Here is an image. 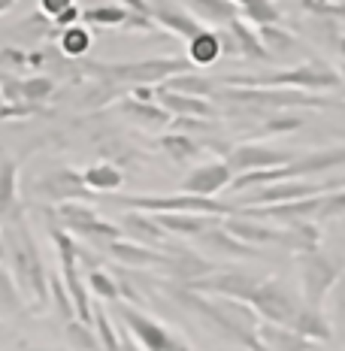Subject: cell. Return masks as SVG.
Masks as SVG:
<instances>
[{
  "label": "cell",
  "mask_w": 345,
  "mask_h": 351,
  "mask_svg": "<svg viewBox=\"0 0 345 351\" xmlns=\"http://www.w3.org/2000/svg\"><path fill=\"white\" fill-rule=\"evenodd\" d=\"M170 294L179 300L185 309H191L194 315H200L209 327H215L222 336H230L233 342L252 348V351H263L261 339H258V327L261 318L254 315V309L248 303H239V300H224V297H206L197 294V291L188 288H170Z\"/></svg>",
  "instance_id": "obj_1"
},
{
  "label": "cell",
  "mask_w": 345,
  "mask_h": 351,
  "mask_svg": "<svg viewBox=\"0 0 345 351\" xmlns=\"http://www.w3.org/2000/svg\"><path fill=\"white\" fill-rule=\"evenodd\" d=\"M3 254L12 267V279L25 297V306L43 309L49 303V276L43 267L40 248H36L31 230L19 212L3 221Z\"/></svg>",
  "instance_id": "obj_2"
},
{
  "label": "cell",
  "mask_w": 345,
  "mask_h": 351,
  "mask_svg": "<svg viewBox=\"0 0 345 351\" xmlns=\"http://www.w3.org/2000/svg\"><path fill=\"white\" fill-rule=\"evenodd\" d=\"M224 230L242 239L246 245H278L294 254L321 248V230L312 221H254V218L227 215Z\"/></svg>",
  "instance_id": "obj_3"
},
{
  "label": "cell",
  "mask_w": 345,
  "mask_h": 351,
  "mask_svg": "<svg viewBox=\"0 0 345 351\" xmlns=\"http://www.w3.org/2000/svg\"><path fill=\"white\" fill-rule=\"evenodd\" d=\"M224 88H297V91H333L342 85V73L324 61H303L273 73H233L222 79Z\"/></svg>",
  "instance_id": "obj_4"
},
{
  "label": "cell",
  "mask_w": 345,
  "mask_h": 351,
  "mask_svg": "<svg viewBox=\"0 0 345 351\" xmlns=\"http://www.w3.org/2000/svg\"><path fill=\"white\" fill-rule=\"evenodd\" d=\"M194 64L188 58H145V61H121V64H82L85 76H94L106 85H164L167 79L191 73Z\"/></svg>",
  "instance_id": "obj_5"
},
{
  "label": "cell",
  "mask_w": 345,
  "mask_h": 351,
  "mask_svg": "<svg viewBox=\"0 0 345 351\" xmlns=\"http://www.w3.org/2000/svg\"><path fill=\"white\" fill-rule=\"evenodd\" d=\"M215 97L230 109H252V112H278V109H324L330 100L297 88H224Z\"/></svg>",
  "instance_id": "obj_6"
},
{
  "label": "cell",
  "mask_w": 345,
  "mask_h": 351,
  "mask_svg": "<svg viewBox=\"0 0 345 351\" xmlns=\"http://www.w3.org/2000/svg\"><path fill=\"white\" fill-rule=\"evenodd\" d=\"M119 206L134 209V212H152V215H160V212H170V215H218L227 218L233 215V206L215 200V197H197V194H167V197H119Z\"/></svg>",
  "instance_id": "obj_7"
},
{
  "label": "cell",
  "mask_w": 345,
  "mask_h": 351,
  "mask_svg": "<svg viewBox=\"0 0 345 351\" xmlns=\"http://www.w3.org/2000/svg\"><path fill=\"white\" fill-rule=\"evenodd\" d=\"M297 269H300V285H303V303L312 309H321L336 282H340L345 263L324 254L321 248L306 254H297Z\"/></svg>",
  "instance_id": "obj_8"
},
{
  "label": "cell",
  "mask_w": 345,
  "mask_h": 351,
  "mask_svg": "<svg viewBox=\"0 0 345 351\" xmlns=\"http://www.w3.org/2000/svg\"><path fill=\"white\" fill-rule=\"evenodd\" d=\"M119 318H121L124 330L134 336V342L143 351H191L188 339H182L179 333H173L170 327H164L152 315L139 312L136 306L119 303Z\"/></svg>",
  "instance_id": "obj_9"
},
{
  "label": "cell",
  "mask_w": 345,
  "mask_h": 351,
  "mask_svg": "<svg viewBox=\"0 0 345 351\" xmlns=\"http://www.w3.org/2000/svg\"><path fill=\"white\" fill-rule=\"evenodd\" d=\"M55 221L61 230L73 233V237H82V239H91V243H115L121 239V228L112 221H104L97 215V209L88 206L82 200H70V203H61L55 209Z\"/></svg>",
  "instance_id": "obj_10"
},
{
  "label": "cell",
  "mask_w": 345,
  "mask_h": 351,
  "mask_svg": "<svg viewBox=\"0 0 345 351\" xmlns=\"http://www.w3.org/2000/svg\"><path fill=\"white\" fill-rule=\"evenodd\" d=\"M248 306L254 309V315L263 318L267 324L291 327V321L300 312V300L291 294V288L278 279H261L258 291L252 294Z\"/></svg>",
  "instance_id": "obj_11"
},
{
  "label": "cell",
  "mask_w": 345,
  "mask_h": 351,
  "mask_svg": "<svg viewBox=\"0 0 345 351\" xmlns=\"http://www.w3.org/2000/svg\"><path fill=\"white\" fill-rule=\"evenodd\" d=\"M261 279L258 276H248V273H237V269H215V273L203 276L197 282H188L182 288L197 291V294H206V297H224V300H239V303H248L252 294L258 291Z\"/></svg>",
  "instance_id": "obj_12"
},
{
  "label": "cell",
  "mask_w": 345,
  "mask_h": 351,
  "mask_svg": "<svg viewBox=\"0 0 345 351\" xmlns=\"http://www.w3.org/2000/svg\"><path fill=\"white\" fill-rule=\"evenodd\" d=\"M330 191V185H315V182L303 179H291V182H276V185H263L252 188V191L239 194V206L242 209H258V206H278V203H294V200H306V197L324 194Z\"/></svg>",
  "instance_id": "obj_13"
},
{
  "label": "cell",
  "mask_w": 345,
  "mask_h": 351,
  "mask_svg": "<svg viewBox=\"0 0 345 351\" xmlns=\"http://www.w3.org/2000/svg\"><path fill=\"white\" fill-rule=\"evenodd\" d=\"M294 155L285 149H273V145H258V143H246L227 155L224 164L237 173H252V170H270V167H285L291 164Z\"/></svg>",
  "instance_id": "obj_14"
},
{
  "label": "cell",
  "mask_w": 345,
  "mask_h": 351,
  "mask_svg": "<svg viewBox=\"0 0 345 351\" xmlns=\"http://www.w3.org/2000/svg\"><path fill=\"white\" fill-rule=\"evenodd\" d=\"M34 191H36V197H43V200H55L58 206L70 203V200H85V197L91 194L82 182V173L70 170V167H61V170L49 173L46 179L36 182Z\"/></svg>",
  "instance_id": "obj_15"
},
{
  "label": "cell",
  "mask_w": 345,
  "mask_h": 351,
  "mask_svg": "<svg viewBox=\"0 0 345 351\" xmlns=\"http://www.w3.org/2000/svg\"><path fill=\"white\" fill-rule=\"evenodd\" d=\"M230 182H233V170L224 164V160H206V164L194 167V170L185 176L182 188H185V194L215 197L218 191H224Z\"/></svg>",
  "instance_id": "obj_16"
},
{
  "label": "cell",
  "mask_w": 345,
  "mask_h": 351,
  "mask_svg": "<svg viewBox=\"0 0 345 351\" xmlns=\"http://www.w3.org/2000/svg\"><path fill=\"white\" fill-rule=\"evenodd\" d=\"M158 106L164 112H170L173 119H212L215 115V106L209 104L206 97H191V94H179V91H167V88H158L155 94Z\"/></svg>",
  "instance_id": "obj_17"
},
{
  "label": "cell",
  "mask_w": 345,
  "mask_h": 351,
  "mask_svg": "<svg viewBox=\"0 0 345 351\" xmlns=\"http://www.w3.org/2000/svg\"><path fill=\"white\" fill-rule=\"evenodd\" d=\"M106 252L119 263H124V267H139V269H164L167 267V252L130 243V239H115V243L106 245Z\"/></svg>",
  "instance_id": "obj_18"
},
{
  "label": "cell",
  "mask_w": 345,
  "mask_h": 351,
  "mask_svg": "<svg viewBox=\"0 0 345 351\" xmlns=\"http://www.w3.org/2000/svg\"><path fill=\"white\" fill-rule=\"evenodd\" d=\"M121 233H128L130 243L167 252V230L155 221V215H145V212H128V215L121 218Z\"/></svg>",
  "instance_id": "obj_19"
},
{
  "label": "cell",
  "mask_w": 345,
  "mask_h": 351,
  "mask_svg": "<svg viewBox=\"0 0 345 351\" xmlns=\"http://www.w3.org/2000/svg\"><path fill=\"white\" fill-rule=\"evenodd\" d=\"M152 21L160 27H167L173 36H179V40H194L197 34L203 31V25L191 16L188 10H182V6H173V3H152Z\"/></svg>",
  "instance_id": "obj_20"
},
{
  "label": "cell",
  "mask_w": 345,
  "mask_h": 351,
  "mask_svg": "<svg viewBox=\"0 0 345 351\" xmlns=\"http://www.w3.org/2000/svg\"><path fill=\"white\" fill-rule=\"evenodd\" d=\"M185 3V10L194 16L197 21H206L218 31V27H230L237 19H242L239 6L233 3V0H182Z\"/></svg>",
  "instance_id": "obj_21"
},
{
  "label": "cell",
  "mask_w": 345,
  "mask_h": 351,
  "mask_svg": "<svg viewBox=\"0 0 345 351\" xmlns=\"http://www.w3.org/2000/svg\"><path fill=\"white\" fill-rule=\"evenodd\" d=\"M197 243L206 248L209 254H215V258H227V261H237V258H252L254 248L246 245L242 239H237L233 233L224 230V221L218 224V228H209L203 230L200 237H197Z\"/></svg>",
  "instance_id": "obj_22"
},
{
  "label": "cell",
  "mask_w": 345,
  "mask_h": 351,
  "mask_svg": "<svg viewBox=\"0 0 345 351\" xmlns=\"http://www.w3.org/2000/svg\"><path fill=\"white\" fill-rule=\"evenodd\" d=\"M258 339H261L263 351H318V342L303 339V336L294 333L291 327L267 324V321H261V327H258Z\"/></svg>",
  "instance_id": "obj_23"
},
{
  "label": "cell",
  "mask_w": 345,
  "mask_h": 351,
  "mask_svg": "<svg viewBox=\"0 0 345 351\" xmlns=\"http://www.w3.org/2000/svg\"><path fill=\"white\" fill-rule=\"evenodd\" d=\"M155 221H158L167 233L197 239L203 230L218 228V224H222L224 218H218V215H185V212H179V215H170V212H160V215H155Z\"/></svg>",
  "instance_id": "obj_24"
},
{
  "label": "cell",
  "mask_w": 345,
  "mask_h": 351,
  "mask_svg": "<svg viewBox=\"0 0 345 351\" xmlns=\"http://www.w3.org/2000/svg\"><path fill=\"white\" fill-rule=\"evenodd\" d=\"M119 109L134 124H139V128H145V130H160V128H167V124H173V115L164 112V109L158 106V100L155 104H143V100L124 97L119 104Z\"/></svg>",
  "instance_id": "obj_25"
},
{
  "label": "cell",
  "mask_w": 345,
  "mask_h": 351,
  "mask_svg": "<svg viewBox=\"0 0 345 351\" xmlns=\"http://www.w3.org/2000/svg\"><path fill=\"white\" fill-rule=\"evenodd\" d=\"M19 209V167L12 158H0V221L12 218Z\"/></svg>",
  "instance_id": "obj_26"
},
{
  "label": "cell",
  "mask_w": 345,
  "mask_h": 351,
  "mask_svg": "<svg viewBox=\"0 0 345 351\" xmlns=\"http://www.w3.org/2000/svg\"><path fill=\"white\" fill-rule=\"evenodd\" d=\"M258 36H261L263 49L270 52L273 61H285V58H291V55L300 52V40L291 31H285L282 25H261Z\"/></svg>",
  "instance_id": "obj_27"
},
{
  "label": "cell",
  "mask_w": 345,
  "mask_h": 351,
  "mask_svg": "<svg viewBox=\"0 0 345 351\" xmlns=\"http://www.w3.org/2000/svg\"><path fill=\"white\" fill-rule=\"evenodd\" d=\"M291 330L300 333L303 339L309 342H327L330 339V321L324 318V312L321 309H312V306H300L297 318L291 321Z\"/></svg>",
  "instance_id": "obj_28"
},
{
  "label": "cell",
  "mask_w": 345,
  "mask_h": 351,
  "mask_svg": "<svg viewBox=\"0 0 345 351\" xmlns=\"http://www.w3.org/2000/svg\"><path fill=\"white\" fill-rule=\"evenodd\" d=\"M227 31L233 34V40H237V49H239V58H248V61H258V64H267V61H273L270 58V52L263 49V43H261V36L258 31H254L248 21H242L237 19Z\"/></svg>",
  "instance_id": "obj_29"
},
{
  "label": "cell",
  "mask_w": 345,
  "mask_h": 351,
  "mask_svg": "<svg viewBox=\"0 0 345 351\" xmlns=\"http://www.w3.org/2000/svg\"><path fill=\"white\" fill-rule=\"evenodd\" d=\"M82 182L88 191H100V194H112L119 191L124 185V173L119 170L115 164H106V160H100V164H91L88 170L82 173Z\"/></svg>",
  "instance_id": "obj_30"
},
{
  "label": "cell",
  "mask_w": 345,
  "mask_h": 351,
  "mask_svg": "<svg viewBox=\"0 0 345 351\" xmlns=\"http://www.w3.org/2000/svg\"><path fill=\"white\" fill-rule=\"evenodd\" d=\"M218 58H222V40H218L215 31H206V27H203V31L188 43V61L194 64V67H209V64H215Z\"/></svg>",
  "instance_id": "obj_31"
},
{
  "label": "cell",
  "mask_w": 345,
  "mask_h": 351,
  "mask_svg": "<svg viewBox=\"0 0 345 351\" xmlns=\"http://www.w3.org/2000/svg\"><path fill=\"white\" fill-rule=\"evenodd\" d=\"M158 145L167 158L176 160V164H191V160H197L203 155V145L197 140H191L188 134H164L158 140Z\"/></svg>",
  "instance_id": "obj_32"
},
{
  "label": "cell",
  "mask_w": 345,
  "mask_h": 351,
  "mask_svg": "<svg viewBox=\"0 0 345 351\" xmlns=\"http://www.w3.org/2000/svg\"><path fill=\"white\" fill-rule=\"evenodd\" d=\"M91 43H94V36L82 21H76V25L58 31V46H61V52L67 58H85L88 52H91Z\"/></svg>",
  "instance_id": "obj_33"
},
{
  "label": "cell",
  "mask_w": 345,
  "mask_h": 351,
  "mask_svg": "<svg viewBox=\"0 0 345 351\" xmlns=\"http://www.w3.org/2000/svg\"><path fill=\"white\" fill-rule=\"evenodd\" d=\"M158 88H167V91H179V94H191V97H209V94H215V82L206 79L203 73H182V76H173L167 79L164 85Z\"/></svg>",
  "instance_id": "obj_34"
},
{
  "label": "cell",
  "mask_w": 345,
  "mask_h": 351,
  "mask_svg": "<svg viewBox=\"0 0 345 351\" xmlns=\"http://www.w3.org/2000/svg\"><path fill=\"white\" fill-rule=\"evenodd\" d=\"M25 309V297H21L12 273L0 263V318H12Z\"/></svg>",
  "instance_id": "obj_35"
},
{
  "label": "cell",
  "mask_w": 345,
  "mask_h": 351,
  "mask_svg": "<svg viewBox=\"0 0 345 351\" xmlns=\"http://www.w3.org/2000/svg\"><path fill=\"white\" fill-rule=\"evenodd\" d=\"M239 6L242 19L254 21V25H278L282 21V10L273 3V0H233Z\"/></svg>",
  "instance_id": "obj_36"
},
{
  "label": "cell",
  "mask_w": 345,
  "mask_h": 351,
  "mask_svg": "<svg viewBox=\"0 0 345 351\" xmlns=\"http://www.w3.org/2000/svg\"><path fill=\"white\" fill-rule=\"evenodd\" d=\"M128 16L130 12L124 6H88L82 10V25H97V27H124L128 25Z\"/></svg>",
  "instance_id": "obj_37"
},
{
  "label": "cell",
  "mask_w": 345,
  "mask_h": 351,
  "mask_svg": "<svg viewBox=\"0 0 345 351\" xmlns=\"http://www.w3.org/2000/svg\"><path fill=\"white\" fill-rule=\"evenodd\" d=\"M85 285H88V294L106 300V303H119V300H121L119 279H112V276H109L106 269H97V267H94L91 273L85 276Z\"/></svg>",
  "instance_id": "obj_38"
},
{
  "label": "cell",
  "mask_w": 345,
  "mask_h": 351,
  "mask_svg": "<svg viewBox=\"0 0 345 351\" xmlns=\"http://www.w3.org/2000/svg\"><path fill=\"white\" fill-rule=\"evenodd\" d=\"M19 91H21V104L46 106V100L55 94V82L49 76H27V79H21Z\"/></svg>",
  "instance_id": "obj_39"
},
{
  "label": "cell",
  "mask_w": 345,
  "mask_h": 351,
  "mask_svg": "<svg viewBox=\"0 0 345 351\" xmlns=\"http://www.w3.org/2000/svg\"><path fill=\"white\" fill-rule=\"evenodd\" d=\"M91 327L94 333H97V342L104 351H119V330L112 327V321H109L106 309L104 306H91Z\"/></svg>",
  "instance_id": "obj_40"
},
{
  "label": "cell",
  "mask_w": 345,
  "mask_h": 351,
  "mask_svg": "<svg viewBox=\"0 0 345 351\" xmlns=\"http://www.w3.org/2000/svg\"><path fill=\"white\" fill-rule=\"evenodd\" d=\"M67 342L73 346V351H104L97 342L94 327L85 324V321H79V318L67 321Z\"/></svg>",
  "instance_id": "obj_41"
},
{
  "label": "cell",
  "mask_w": 345,
  "mask_h": 351,
  "mask_svg": "<svg viewBox=\"0 0 345 351\" xmlns=\"http://www.w3.org/2000/svg\"><path fill=\"white\" fill-rule=\"evenodd\" d=\"M345 215V188H333V191L321 194V206L315 221H330V218H342Z\"/></svg>",
  "instance_id": "obj_42"
},
{
  "label": "cell",
  "mask_w": 345,
  "mask_h": 351,
  "mask_svg": "<svg viewBox=\"0 0 345 351\" xmlns=\"http://www.w3.org/2000/svg\"><path fill=\"white\" fill-rule=\"evenodd\" d=\"M49 297L55 300V309H58V315H61L64 321L76 318V309H73V300L67 294V288H64L61 276H49Z\"/></svg>",
  "instance_id": "obj_43"
},
{
  "label": "cell",
  "mask_w": 345,
  "mask_h": 351,
  "mask_svg": "<svg viewBox=\"0 0 345 351\" xmlns=\"http://www.w3.org/2000/svg\"><path fill=\"white\" fill-rule=\"evenodd\" d=\"M27 70V52H21L16 46L0 49V76H21Z\"/></svg>",
  "instance_id": "obj_44"
},
{
  "label": "cell",
  "mask_w": 345,
  "mask_h": 351,
  "mask_svg": "<svg viewBox=\"0 0 345 351\" xmlns=\"http://www.w3.org/2000/svg\"><path fill=\"white\" fill-rule=\"evenodd\" d=\"M303 128V119L300 115H273L261 124V134H291V130Z\"/></svg>",
  "instance_id": "obj_45"
},
{
  "label": "cell",
  "mask_w": 345,
  "mask_h": 351,
  "mask_svg": "<svg viewBox=\"0 0 345 351\" xmlns=\"http://www.w3.org/2000/svg\"><path fill=\"white\" fill-rule=\"evenodd\" d=\"M76 6V0H40V12L46 16L49 21H55V19H61L67 10H73Z\"/></svg>",
  "instance_id": "obj_46"
},
{
  "label": "cell",
  "mask_w": 345,
  "mask_h": 351,
  "mask_svg": "<svg viewBox=\"0 0 345 351\" xmlns=\"http://www.w3.org/2000/svg\"><path fill=\"white\" fill-rule=\"evenodd\" d=\"M119 6H124V10L134 12V16H149L152 19V3L149 0H119Z\"/></svg>",
  "instance_id": "obj_47"
},
{
  "label": "cell",
  "mask_w": 345,
  "mask_h": 351,
  "mask_svg": "<svg viewBox=\"0 0 345 351\" xmlns=\"http://www.w3.org/2000/svg\"><path fill=\"white\" fill-rule=\"evenodd\" d=\"M119 351H143V348L136 346L134 336H130L128 330H121V333H119Z\"/></svg>",
  "instance_id": "obj_48"
},
{
  "label": "cell",
  "mask_w": 345,
  "mask_h": 351,
  "mask_svg": "<svg viewBox=\"0 0 345 351\" xmlns=\"http://www.w3.org/2000/svg\"><path fill=\"white\" fill-rule=\"evenodd\" d=\"M12 3H16V0H0V16H3V12H6V10H10V6H12Z\"/></svg>",
  "instance_id": "obj_49"
},
{
  "label": "cell",
  "mask_w": 345,
  "mask_h": 351,
  "mask_svg": "<svg viewBox=\"0 0 345 351\" xmlns=\"http://www.w3.org/2000/svg\"><path fill=\"white\" fill-rule=\"evenodd\" d=\"M300 3H303V6H306V10H309V12H312V10H315V3H318V0H300Z\"/></svg>",
  "instance_id": "obj_50"
},
{
  "label": "cell",
  "mask_w": 345,
  "mask_h": 351,
  "mask_svg": "<svg viewBox=\"0 0 345 351\" xmlns=\"http://www.w3.org/2000/svg\"><path fill=\"white\" fill-rule=\"evenodd\" d=\"M345 182H330V191H333V188H342Z\"/></svg>",
  "instance_id": "obj_51"
},
{
  "label": "cell",
  "mask_w": 345,
  "mask_h": 351,
  "mask_svg": "<svg viewBox=\"0 0 345 351\" xmlns=\"http://www.w3.org/2000/svg\"><path fill=\"white\" fill-rule=\"evenodd\" d=\"M340 52L345 55V36H342V40H340Z\"/></svg>",
  "instance_id": "obj_52"
},
{
  "label": "cell",
  "mask_w": 345,
  "mask_h": 351,
  "mask_svg": "<svg viewBox=\"0 0 345 351\" xmlns=\"http://www.w3.org/2000/svg\"><path fill=\"white\" fill-rule=\"evenodd\" d=\"M324 3H342V0H324Z\"/></svg>",
  "instance_id": "obj_53"
},
{
  "label": "cell",
  "mask_w": 345,
  "mask_h": 351,
  "mask_svg": "<svg viewBox=\"0 0 345 351\" xmlns=\"http://www.w3.org/2000/svg\"><path fill=\"white\" fill-rule=\"evenodd\" d=\"M0 106H3V97H0Z\"/></svg>",
  "instance_id": "obj_54"
},
{
  "label": "cell",
  "mask_w": 345,
  "mask_h": 351,
  "mask_svg": "<svg viewBox=\"0 0 345 351\" xmlns=\"http://www.w3.org/2000/svg\"><path fill=\"white\" fill-rule=\"evenodd\" d=\"M342 76H345V70H342Z\"/></svg>",
  "instance_id": "obj_55"
}]
</instances>
